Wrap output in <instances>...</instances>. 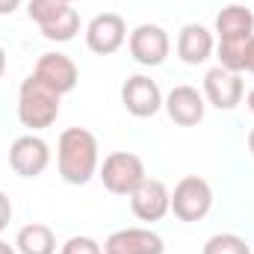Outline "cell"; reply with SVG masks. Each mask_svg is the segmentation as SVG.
<instances>
[{"mask_svg":"<svg viewBox=\"0 0 254 254\" xmlns=\"http://www.w3.org/2000/svg\"><path fill=\"white\" fill-rule=\"evenodd\" d=\"M57 169H60V178L71 187L89 184L101 169V148L95 133H89L86 127L63 130L57 142Z\"/></svg>","mask_w":254,"mask_h":254,"instance_id":"obj_1","label":"cell"},{"mask_svg":"<svg viewBox=\"0 0 254 254\" xmlns=\"http://www.w3.org/2000/svg\"><path fill=\"white\" fill-rule=\"evenodd\" d=\"M60 92H54L48 83H42L36 74L24 77L18 89V122L30 130H45L60 116Z\"/></svg>","mask_w":254,"mask_h":254,"instance_id":"obj_2","label":"cell"},{"mask_svg":"<svg viewBox=\"0 0 254 254\" xmlns=\"http://www.w3.org/2000/svg\"><path fill=\"white\" fill-rule=\"evenodd\" d=\"M98 178L113 195H130L148 175H145L142 157H136L130 151H113L110 157H104Z\"/></svg>","mask_w":254,"mask_h":254,"instance_id":"obj_3","label":"cell"},{"mask_svg":"<svg viewBox=\"0 0 254 254\" xmlns=\"http://www.w3.org/2000/svg\"><path fill=\"white\" fill-rule=\"evenodd\" d=\"M213 207V190L204 178L187 175L172 192V213L181 222H201Z\"/></svg>","mask_w":254,"mask_h":254,"instance_id":"obj_4","label":"cell"},{"mask_svg":"<svg viewBox=\"0 0 254 254\" xmlns=\"http://www.w3.org/2000/svg\"><path fill=\"white\" fill-rule=\"evenodd\" d=\"M9 166L18 178H39L51 166V148L42 136L27 133L18 136L9 148Z\"/></svg>","mask_w":254,"mask_h":254,"instance_id":"obj_5","label":"cell"},{"mask_svg":"<svg viewBox=\"0 0 254 254\" xmlns=\"http://www.w3.org/2000/svg\"><path fill=\"white\" fill-rule=\"evenodd\" d=\"M127 42V24L122 15L116 12H104V15H95L86 27V45L92 54L98 57H110L116 54L122 45Z\"/></svg>","mask_w":254,"mask_h":254,"instance_id":"obj_6","label":"cell"},{"mask_svg":"<svg viewBox=\"0 0 254 254\" xmlns=\"http://www.w3.org/2000/svg\"><path fill=\"white\" fill-rule=\"evenodd\" d=\"M127 48H130V57L139 65H163L169 57V33L160 27V24H139L130 39H127Z\"/></svg>","mask_w":254,"mask_h":254,"instance_id":"obj_7","label":"cell"},{"mask_svg":"<svg viewBox=\"0 0 254 254\" xmlns=\"http://www.w3.org/2000/svg\"><path fill=\"white\" fill-rule=\"evenodd\" d=\"M127 198H130L133 216L142 219V222H160L172 210V192L166 190V184L157 181V178H145Z\"/></svg>","mask_w":254,"mask_h":254,"instance_id":"obj_8","label":"cell"},{"mask_svg":"<svg viewBox=\"0 0 254 254\" xmlns=\"http://www.w3.org/2000/svg\"><path fill=\"white\" fill-rule=\"evenodd\" d=\"M122 104L130 116L151 119L163 110V92L151 77L136 74V77H127V83L122 86Z\"/></svg>","mask_w":254,"mask_h":254,"instance_id":"obj_9","label":"cell"},{"mask_svg":"<svg viewBox=\"0 0 254 254\" xmlns=\"http://www.w3.org/2000/svg\"><path fill=\"white\" fill-rule=\"evenodd\" d=\"M204 98L216 107V110H234L243 101V77L216 65L204 74Z\"/></svg>","mask_w":254,"mask_h":254,"instance_id":"obj_10","label":"cell"},{"mask_svg":"<svg viewBox=\"0 0 254 254\" xmlns=\"http://www.w3.org/2000/svg\"><path fill=\"white\" fill-rule=\"evenodd\" d=\"M163 237L148 228H125L107 237L104 254H163Z\"/></svg>","mask_w":254,"mask_h":254,"instance_id":"obj_11","label":"cell"},{"mask_svg":"<svg viewBox=\"0 0 254 254\" xmlns=\"http://www.w3.org/2000/svg\"><path fill=\"white\" fill-rule=\"evenodd\" d=\"M33 74L42 83H48L54 92H60V95H68L77 86V80H80V71H77L74 60L65 57V54H42Z\"/></svg>","mask_w":254,"mask_h":254,"instance_id":"obj_12","label":"cell"},{"mask_svg":"<svg viewBox=\"0 0 254 254\" xmlns=\"http://www.w3.org/2000/svg\"><path fill=\"white\" fill-rule=\"evenodd\" d=\"M163 107H166V113H169V119L175 125L195 127L204 119V107L207 104H204V95L195 86H175L169 92V98L163 101Z\"/></svg>","mask_w":254,"mask_h":254,"instance_id":"obj_13","label":"cell"},{"mask_svg":"<svg viewBox=\"0 0 254 254\" xmlns=\"http://www.w3.org/2000/svg\"><path fill=\"white\" fill-rule=\"evenodd\" d=\"M213 33L201 24H187L181 33H178V57L187 65H201L213 57Z\"/></svg>","mask_w":254,"mask_h":254,"instance_id":"obj_14","label":"cell"},{"mask_svg":"<svg viewBox=\"0 0 254 254\" xmlns=\"http://www.w3.org/2000/svg\"><path fill=\"white\" fill-rule=\"evenodd\" d=\"M219 39H252L254 36V12L243 3H231L216 15Z\"/></svg>","mask_w":254,"mask_h":254,"instance_id":"obj_15","label":"cell"},{"mask_svg":"<svg viewBox=\"0 0 254 254\" xmlns=\"http://www.w3.org/2000/svg\"><path fill=\"white\" fill-rule=\"evenodd\" d=\"M15 249H18V254H54L57 252V237L48 225L33 222V225H24L18 231Z\"/></svg>","mask_w":254,"mask_h":254,"instance_id":"obj_16","label":"cell"},{"mask_svg":"<svg viewBox=\"0 0 254 254\" xmlns=\"http://www.w3.org/2000/svg\"><path fill=\"white\" fill-rule=\"evenodd\" d=\"M39 30H42V36L48 42H71L80 33V15H77V9L71 3H65L57 15H51L48 21L39 24Z\"/></svg>","mask_w":254,"mask_h":254,"instance_id":"obj_17","label":"cell"},{"mask_svg":"<svg viewBox=\"0 0 254 254\" xmlns=\"http://www.w3.org/2000/svg\"><path fill=\"white\" fill-rule=\"evenodd\" d=\"M246 51H249V39H219V65L234 74H243Z\"/></svg>","mask_w":254,"mask_h":254,"instance_id":"obj_18","label":"cell"},{"mask_svg":"<svg viewBox=\"0 0 254 254\" xmlns=\"http://www.w3.org/2000/svg\"><path fill=\"white\" fill-rule=\"evenodd\" d=\"M201 254H252L249 243L237 234H213L207 243H204V252Z\"/></svg>","mask_w":254,"mask_h":254,"instance_id":"obj_19","label":"cell"},{"mask_svg":"<svg viewBox=\"0 0 254 254\" xmlns=\"http://www.w3.org/2000/svg\"><path fill=\"white\" fill-rule=\"evenodd\" d=\"M63 6H65V0H30L27 15H30V21L42 24V21H48L51 15H57Z\"/></svg>","mask_w":254,"mask_h":254,"instance_id":"obj_20","label":"cell"},{"mask_svg":"<svg viewBox=\"0 0 254 254\" xmlns=\"http://www.w3.org/2000/svg\"><path fill=\"white\" fill-rule=\"evenodd\" d=\"M60 254H104V249L92 237H71V240H65Z\"/></svg>","mask_w":254,"mask_h":254,"instance_id":"obj_21","label":"cell"},{"mask_svg":"<svg viewBox=\"0 0 254 254\" xmlns=\"http://www.w3.org/2000/svg\"><path fill=\"white\" fill-rule=\"evenodd\" d=\"M12 222V201L9 195L0 190V231H6V225Z\"/></svg>","mask_w":254,"mask_h":254,"instance_id":"obj_22","label":"cell"},{"mask_svg":"<svg viewBox=\"0 0 254 254\" xmlns=\"http://www.w3.org/2000/svg\"><path fill=\"white\" fill-rule=\"evenodd\" d=\"M246 71L254 74V36L249 39V51H246Z\"/></svg>","mask_w":254,"mask_h":254,"instance_id":"obj_23","label":"cell"},{"mask_svg":"<svg viewBox=\"0 0 254 254\" xmlns=\"http://www.w3.org/2000/svg\"><path fill=\"white\" fill-rule=\"evenodd\" d=\"M21 6V0H0V15H12Z\"/></svg>","mask_w":254,"mask_h":254,"instance_id":"obj_24","label":"cell"},{"mask_svg":"<svg viewBox=\"0 0 254 254\" xmlns=\"http://www.w3.org/2000/svg\"><path fill=\"white\" fill-rule=\"evenodd\" d=\"M0 254H15V249H12L9 243H3V240H0Z\"/></svg>","mask_w":254,"mask_h":254,"instance_id":"obj_25","label":"cell"},{"mask_svg":"<svg viewBox=\"0 0 254 254\" xmlns=\"http://www.w3.org/2000/svg\"><path fill=\"white\" fill-rule=\"evenodd\" d=\"M3 71H6V51L0 48V77H3Z\"/></svg>","mask_w":254,"mask_h":254,"instance_id":"obj_26","label":"cell"},{"mask_svg":"<svg viewBox=\"0 0 254 254\" xmlns=\"http://www.w3.org/2000/svg\"><path fill=\"white\" fill-rule=\"evenodd\" d=\"M246 104H249V110H252V113H254V89H252V92H249V98H246Z\"/></svg>","mask_w":254,"mask_h":254,"instance_id":"obj_27","label":"cell"},{"mask_svg":"<svg viewBox=\"0 0 254 254\" xmlns=\"http://www.w3.org/2000/svg\"><path fill=\"white\" fill-rule=\"evenodd\" d=\"M249 151L254 154V127H252V133H249Z\"/></svg>","mask_w":254,"mask_h":254,"instance_id":"obj_28","label":"cell"},{"mask_svg":"<svg viewBox=\"0 0 254 254\" xmlns=\"http://www.w3.org/2000/svg\"><path fill=\"white\" fill-rule=\"evenodd\" d=\"M65 3H74V0H65Z\"/></svg>","mask_w":254,"mask_h":254,"instance_id":"obj_29","label":"cell"}]
</instances>
